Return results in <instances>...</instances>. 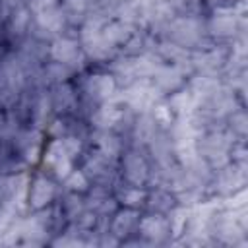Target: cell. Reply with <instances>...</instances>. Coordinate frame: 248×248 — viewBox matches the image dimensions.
Segmentation results:
<instances>
[{"instance_id": "obj_1", "label": "cell", "mask_w": 248, "mask_h": 248, "mask_svg": "<svg viewBox=\"0 0 248 248\" xmlns=\"http://www.w3.org/2000/svg\"><path fill=\"white\" fill-rule=\"evenodd\" d=\"M78 169L83 170V174L89 178L91 186H103V188H114L118 184V159H112L105 153H99L91 147H85Z\"/></svg>"}, {"instance_id": "obj_2", "label": "cell", "mask_w": 248, "mask_h": 248, "mask_svg": "<svg viewBox=\"0 0 248 248\" xmlns=\"http://www.w3.org/2000/svg\"><path fill=\"white\" fill-rule=\"evenodd\" d=\"M161 39H167V41H170L178 46H184L188 50H194L207 41L203 17H200V16H174L167 23Z\"/></svg>"}, {"instance_id": "obj_3", "label": "cell", "mask_w": 248, "mask_h": 248, "mask_svg": "<svg viewBox=\"0 0 248 248\" xmlns=\"http://www.w3.org/2000/svg\"><path fill=\"white\" fill-rule=\"evenodd\" d=\"M78 167V159L74 157V153L68 149V145L62 140L56 138H46L45 145H43V153H41V161L35 169H41L43 172H46L48 176H52L54 180H58L62 184V180Z\"/></svg>"}, {"instance_id": "obj_4", "label": "cell", "mask_w": 248, "mask_h": 248, "mask_svg": "<svg viewBox=\"0 0 248 248\" xmlns=\"http://www.w3.org/2000/svg\"><path fill=\"white\" fill-rule=\"evenodd\" d=\"M46 141V134L35 126H17L10 132V147L12 151L29 167L35 169L41 161L43 145Z\"/></svg>"}, {"instance_id": "obj_5", "label": "cell", "mask_w": 248, "mask_h": 248, "mask_svg": "<svg viewBox=\"0 0 248 248\" xmlns=\"http://www.w3.org/2000/svg\"><path fill=\"white\" fill-rule=\"evenodd\" d=\"M62 184L43 172L41 169H31L29 172V184H27V196H25V207L27 211H39L48 207L60 194Z\"/></svg>"}, {"instance_id": "obj_6", "label": "cell", "mask_w": 248, "mask_h": 248, "mask_svg": "<svg viewBox=\"0 0 248 248\" xmlns=\"http://www.w3.org/2000/svg\"><path fill=\"white\" fill-rule=\"evenodd\" d=\"M151 172V163L143 147L128 145L118 157V178L126 184L147 186Z\"/></svg>"}, {"instance_id": "obj_7", "label": "cell", "mask_w": 248, "mask_h": 248, "mask_svg": "<svg viewBox=\"0 0 248 248\" xmlns=\"http://www.w3.org/2000/svg\"><path fill=\"white\" fill-rule=\"evenodd\" d=\"M248 184V165L227 163L213 170L207 182V194L213 198H227Z\"/></svg>"}, {"instance_id": "obj_8", "label": "cell", "mask_w": 248, "mask_h": 248, "mask_svg": "<svg viewBox=\"0 0 248 248\" xmlns=\"http://www.w3.org/2000/svg\"><path fill=\"white\" fill-rule=\"evenodd\" d=\"M48 60H56L66 66H72L76 72L89 68L78 39V31H64L56 35L48 45Z\"/></svg>"}, {"instance_id": "obj_9", "label": "cell", "mask_w": 248, "mask_h": 248, "mask_svg": "<svg viewBox=\"0 0 248 248\" xmlns=\"http://www.w3.org/2000/svg\"><path fill=\"white\" fill-rule=\"evenodd\" d=\"M118 97L124 101V105L134 112H147L155 101H159L163 95L157 91L151 79H138L122 89H118Z\"/></svg>"}, {"instance_id": "obj_10", "label": "cell", "mask_w": 248, "mask_h": 248, "mask_svg": "<svg viewBox=\"0 0 248 248\" xmlns=\"http://www.w3.org/2000/svg\"><path fill=\"white\" fill-rule=\"evenodd\" d=\"M136 234L140 238H143V242L147 246H170L169 221H167V215H163V213L141 211Z\"/></svg>"}, {"instance_id": "obj_11", "label": "cell", "mask_w": 248, "mask_h": 248, "mask_svg": "<svg viewBox=\"0 0 248 248\" xmlns=\"http://www.w3.org/2000/svg\"><path fill=\"white\" fill-rule=\"evenodd\" d=\"M141 217V209H134V207H124L120 205L107 223V232H110L122 246L124 240H128L130 236H134L138 232V223Z\"/></svg>"}, {"instance_id": "obj_12", "label": "cell", "mask_w": 248, "mask_h": 248, "mask_svg": "<svg viewBox=\"0 0 248 248\" xmlns=\"http://www.w3.org/2000/svg\"><path fill=\"white\" fill-rule=\"evenodd\" d=\"M48 95H50V103H52V110L56 116H66V114H76L78 112V89L74 85V81H62V83H54L48 87Z\"/></svg>"}, {"instance_id": "obj_13", "label": "cell", "mask_w": 248, "mask_h": 248, "mask_svg": "<svg viewBox=\"0 0 248 248\" xmlns=\"http://www.w3.org/2000/svg\"><path fill=\"white\" fill-rule=\"evenodd\" d=\"M186 79H188V76H186L180 68L170 66V64H157V66H155V72H153V76H151L153 85L157 87V91H159L163 97H167V95H170L172 91L184 87Z\"/></svg>"}, {"instance_id": "obj_14", "label": "cell", "mask_w": 248, "mask_h": 248, "mask_svg": "<svg viewBox=\"0 0 248 248\" xmlns=\"http://www.w3.org/2000/svg\"><path fill=\"white\" fill-rule=\"evenodd\" d=\"M87 147L105 153L112 159H118L120 153L126 149V140L112 130H91L87 138Z\"/></svg>"}, {"instance_id": "obj_15", "label": "cell", "mask_w": 248, "mask_h": 248, "mask_svg": "<svg viewBox=\"0 0 248 248\" xmlns=\"http://www.w3.org/2000/svg\"><path fill=\"white\" fill-rule=\"evenodd\" d=\"M176 205H178V198H176V194L172 190H169L165 186H147V196H145L143 211L167 215Z\"/></svg>"}, {"instance_id": "obj_16", "label": "cell", "mask_w": 248, "mask_h": 248, "mask_svg": "<svg viewBox=\"0 0 248 248\" xmlns=\"http://www.w3.org/2000/svg\"><path fill=\"white\" fill-rule=\"evenodd\" d=\"M112 194H114L118 205L134 207V209H141L143 211L147 186H136V184H126V182L118 180V184L112 188Z\"/></svg>"}, {"instance_id": "obj_17", "label": "cell", "mask_w": 248, "mask_h": 248, "mask_svg": "<svg viewBox=\"0 0 248 248\" xmlns=\"http://www.w3.org/2000/svg\"><path fill=\"white\" fill-rule=\"evenodd\" d=\"M165 101L169 103V107H170V110H172V114H174L176 118L190 114L192 108H194V105H196L192 93L186 89V83H184V87H180V89L172 91L170 95H167Z\"/></svg>"}, {"instance_id": "obj_18", "label": "cell", "mask_w": 248, "mask_h": 248, "mask_svg": "<svg viewBox=\"0 0 248 248\" xmlns=\"http://www.w3.org/2000/svg\"><path fill=\"white\" fill-rule=\"evenodd\" d=\"M225 126L229 128V132L232 134L234 140H248V112H246V107L234 108L225 118Z\"/></svg>"}, {"instance_id": "obj_19", "label": "cell", "mask_w": 248, "mask_h": 248, "mask_svg": "<svg viewBox=\"0 0 248 248\" xmlns=\"http://www.w3.org/2000/svg\"><path fill=\"white\" fill-rule=\"evenodd\" d=\"M167 221H169V231H170V246L184 234L186 231V223H188V207L184 205H176L172 211L167 213Z\"/></svg>"}, {"instance_id": "obj_20", "label": "cell", "mask_w": 248, "mask_h": 248, "mask_svg": "<svg viewBox=\"0 0 248 248\" xmlns=\"http://www.w3.org/2000/svg\"><path fill=\"white\" fill-rule=\"evenodd\" d=\"M147 112H149V116L153 118V122H155V126H157V130H169V128L172 126L174 118H176V116L172 114V110H170L169 103L165 101V97H161L159 101H155Z\"/></svg>"}, {"instance_id": "obj_21", "label": "cell", "mask_w": 248, "mask_h": 248, "mask_svg": "<svg viewBox=\"0 0 248 248\" xmlns=\"http://www.w3.org/2000/svg\"><path fill=\"white\" fill-rule=\"evenodd\" d=\"M62 188L68 190V192H76V194H85L89 188H91V182L89 178L83 174L81 169H74L64 180H62Z\"/></svg>"}, {"instance_id": "obj_22", "label": "cell", "mask_w": 248, "mask_h": 248, "mask_svg": "<svg viewBox=\"0 0 248 248\" xmlns=\"http://www.w3.org/2000/svg\"><path fill=\"white\" fill-rule=\"evenodd\" d=\"M229 161L236 165H248V140H234L231 143Z\"/></svg>"}, {"instance_id": "obj_23", "label": "cell", "mask_w": 248, "mask_h": 248, "mask_svg": "<svg viewBox=\"0 0 248 248\" xmlns=\"http://www.w3.org/2000/svg\"><path fill=\"white\" fill-rule=\"evenodd\" d=\"M0 203H8V176L0 174Z\"/></svg>"}, {"instance_id": "obj_24", "label": "cell", "mask_w": 248, "mask_h": 248, "mask_svg": "<svg viewBox=\"0 0 248 248\" xmlns=\"http://www.w3.org/2000/svg\"><path fill=\"white\" fill-rule=\"evenodd\" d=\"M8 50H10V48L6 46V43H4V41H2V37H0V60H2V56H4Z\"/></svg>"}, {"instance_id": "obj_25", "label": "cell", "mask_w": 248, "mask_h": 248, "mask_svg": "<svg viewBox=\"0 0 248 248\" xmlns=\"http://www.w3.org/2000/svg\"><path fill=\"white\" fill-rule=\"evenodd\" d=\"M141 6H149V4H153V2H159V0H138Z\"/></svg>"}, {"instance_id": "obj_26", "label": "cell", "mask_w": 248, "mask_h": 248, "mask_svg": "<svg viewBox=\"0 0 248 248\" xmlns=\"http://www.w3.org/2000/svg\"><path fill=\"white\" fill-rule=\"evenodd\" d=\"M87 2H91V0H87Z\"/></svg>"}]
</instances>
